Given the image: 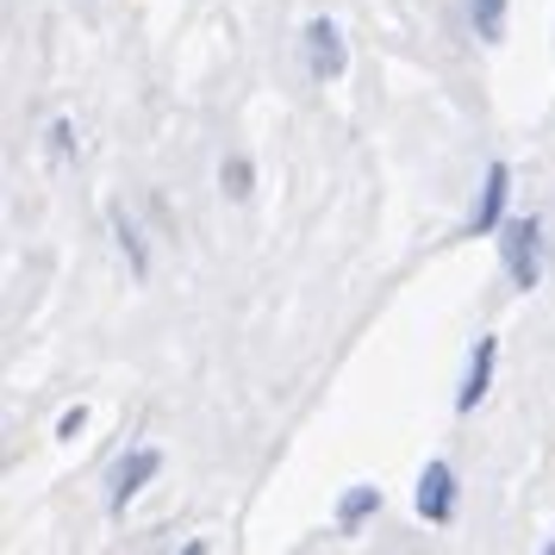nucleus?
<instances>
[{"mask_svg": "<svg viewBox=\"0 0 555 555\" xmlns=\"http://www.w3.org/2000/svg\"><path fill=\"white\" fill-rule=\"evenodd\" d=\"M375 505H380V493H375V487H356L350 500H344V512H337V525H344V530H356L362 518H369V512H375Z\"/></svg>", "mask_w": 555, "mask_h": 555, "instance_id": "obj_8", "label": "nucleus"}, {"mask_svg": "<svg viewBox=\"0 0 555 555\" xmlns=\"http://www.w3.org/2000/svg\"><path fill=\"white\" fill-rule=\"evenodd\" d=\"M505 250V275H512V287H537V275H543V256H537V219H512L500 237Z\"/></svg>", "mask_w": 555, "mask_h": 555, "instance_id": "obj_1", "label": "nucleus"}, {"mask_svg": "<svg viewBox=\"0 0 555 555\" xmlns=\"http://www.w3.org/2000/svg\"><path fill=\"white\" fill-rule=\"evenodd\" d=\"M156 468H163V455L156 450H131L119 468H113V512H126V500L144 487V480H156Z\"/></svg>", "mask_w": 555, "mask_h": 555, "instance_id": "obj_5", "label": "nucleus"}, {"mask_svg": "<svg viewBox=\"0 0 555 555\" xmlns=\"http://www.w3.org/2000/svg\"><path fill=\"white\" fill-rule=\"evenodd\" d=\"M493 356H500V344H493V337H475L468 375H462V393H455V405H462V412H475V405L487 400V380H493Z\"/></svg>", "mask_w": 555, "mask_h": 555, "instance_id": "obj_4", "label": "nucleus"}, {"mask_svg": "<svg viewBox=\"0 0 555 555\" xmlns=\"http://www.w3.org/2000/svg\"><path fill=\"white\" fill-rule=\"evenodd\" d=\"M306 63H312V76L319 81H337L350 69V56H344V31L331 26V20H312L306 26Z\"/></svg>", "mask_w": 555, "mask_h": 555, "instance_id": "obj_2", "label": "nucleus"}, {"mask_svg": "<svg viewBox=\"0 0 555 555\" xmlns=\"http://www.w3.org/2000/svg\"><path fill=\"white\" fill-rule=\"evenodd\" d=\"M505 194H512V169L493 163L487 181H480V206H475V231H500V212H505Z\"/></svg>", "mask_w": 555, "mask_h": 555, "instance_id": "obj_6", "label": "nucleus"}, {"mask_svg": "<svg viewBox=\"0 0 555 555\" xmlns=\"http://www.w3.org/2000/svg\"><path fill=\"white\" fill-rule=\"evenodd\" d=\"M475 31L487 44H500L505 38V0H475Z\"/></svg>", "mask_w": 555, "mask_h": 555, "instance_id": "obj_7", "label": "nucleus"}, {"mask_svg": "<svg viewBox=\"0 0 555 555\" xmlns=\"http://www.w3.org/2000/svg\"><path fill=\"white\" fill-rule=\"evenodd\" d=\"M418 512H425L430 525H450V512H455L450 462H425V475H418Z\"/></svg>", "mask_w": 555, "mask_h": 555, "instance_id": "obj_3", "label": "nucleus"}, {"mask_svg": "<svg viewBox=\"0 0 555 555\" xmlns=\"http://www.w3.org/2000/svg\"><path fill=\"white\" fill-rule=\"evenodd\" d=\"M225 194H231V201H244V194H250V169H244V163H231V169H225Z\"/></svg>", "mask_w": 555, "mask_h": 555, "instance_id": "obj_9", "label": "nucleus"}]
</instances>
